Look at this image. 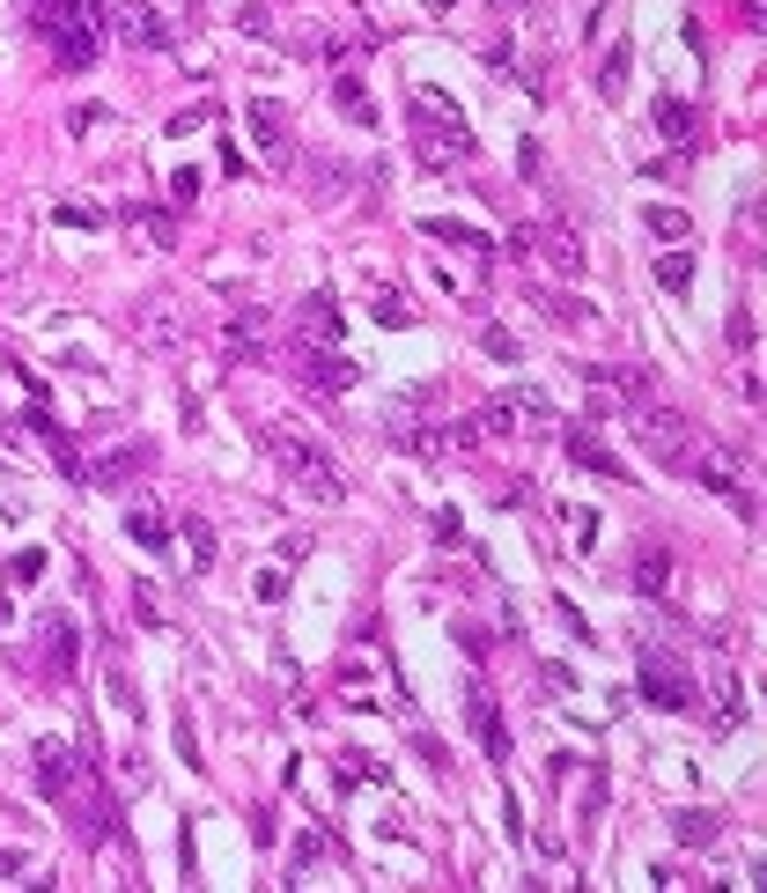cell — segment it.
I'll list each match as a JSON object with an SVG mask.
<instances>
[{
	"label": "cell",
	"mask_w": 767,
	"mask_h": 893,
	"mask_svg": "<svg viewBox=\"0 0 767 893\" xmlns=\"http://www.w3.org/2000/svg\"><path fill=\"white\" fill-rule=\"evenodd\" d=\"M421 8H458V0H421Z\"/></svg>",
	"instance_id": "8d00e7d4"
},
{
	"label": "cell",
	"mask_w": 767,
	"mask_h": 893,
	"mask_svg": "<svg viewBox=\"0 0 767 893\" xmlns=\"http://www.w3.org/2000/svg\"><path fill=\"white\" fill-rule=\"evenodd\" d=\"M296 340H303V347H339L333 296H303V310H296Z\"/></svg>",
	"instance_id": "4fadbf2b"
},
{
	"label": "cell",
	"mask_w": 767,
	"mask_h": 893,
	"mask_svg": "<svg viewBox=\"0 0 767 893\" xmlns=\"http://www.w3.org/2000/svg\"><path fill=\"white\" fill-rule=\"evenodd\" d=\"M184 539H192V555H200V569H215V532L200 517H184Z\"/></svg>",
	"instance_id": "f1b7e54d"
},
{
	"label": "cell",
	"mask_w": 767,
	"mask_h": 893,
	"mask_svg": "<svg viewBox=\"0 0 767 893\" xmlns=\"http://www.w3.org/2000/svg\"><path fill=\"white\" fill-rule=\"evenodd\" d=\"M111 31H119V45H133V52H155V45H170V15H163L155 0H119V8H111Z\"/></svg>",
	"instance_id": "277c9868"
},
{
	"label": "cell",
	"mask_w": 767,
	"mask_h": 893,
	"mask_svg": "<svg viewBox=\"0 0 767 893\" xmlns=\"http://www.w3.org/2000/svg\"><path fill=\"white\" fill-rule=\"evenodd\" d=\"M259 598H266V606L288 598V569H259Z\"/></svg>",
	"instance_id": "836d02e7"
},
{
	"label": "cell",
	"mask_w": 767,
	"mask_h": 893,
	"mask_svg": "<svg viewBox=\"0 0 767 893\" xmlns=\"http://www.w3.org/2000/svg\"><path fill=\"white\" fill-rule=\"evenodd\" d=\"M539 310H547V318H568V325H584V318H590L576 296H539Z\"/></svg>",
	"instance_id": "4dcf8cb0"
},
{
	"label": "cell",
	"mask_w": 767,
	"mask_h": 893,
	"mask_svg": "<svg viewBox=\"0 0 767 893\" xmlns=\"http://www.w3.org/2000/svg\"><path fill=\"white\" fill-rule=\"evenodd\" d=\"M517 170H524V178H531V186L547 178V163H539V141H524V148H517Z\"/></svg>",
	"instance_id": "e575fe53"
},
{
	"label": "cell",
	"mask_w": 767,
	"mask_h": 893,
	"mask_svg": "<svg viewBox=\"0 0 767 893\" xmlns=\"http://www.w3.org/2000/svg\"><path fill=\"white\" fill-rule=\"evenodd\" d=\"M510 406H517V429H553V421H561V414H553V400H547V392H531V384H517V392H510Z\"/></svg>",
	"instance_id": "ffe728a7"
},
{
	"label": "cell",
	"mask_w": 767,
	"mask_h": 893,
	"mask_svg": "<svg viewBox=\"0 0 767 893\" xmlns=\"http://www.w3.org/2000/svg\"><path fill=\"white\" fill-rule=\"evenodd\" d=\"M333 104H339L355 126H376V104H369V90L355 82V74H339V82H333Z\"/></svg>",
	"instance_id": "44dd1931"
},
{
	"label": "cell",
	"mask_w": 767,
	"mask_h": 893,
	"mask_svg": "<svg viewBox=\"0 0 767 893\" xmlns=\"http://www.w3.org/2000/svg\"><path fill=\"white\" fill-rule=\"evenodd\" d=\"M8 576H15V584H37V576H45V547H23V555L8 561Z\"/></svg>",
	"instance_id": "4316f807"
},
{
	"label": "cell",
	"mask_w": 767,
	"mask_h": 893,
	"mask_svg": "<svg viewBox=\"0 0 767 893\" xmlns=\"http://www.w3.org/2000/svg\"><path fill=\"white\" fill-rule=\"evenodd\" d=\"M657 288H664V296H686V288H694V259H686V251H664V259H657Z\"/></svg>",
	"instance_id": "cb8c5ba5"
},
{
	"label": "cell",
	"mask_w": 767,
	"mask_h": 893,
	"mask_svg": "<svg viewBox=\"0 0 767 893\" xmlns=\"http://www.w3.org/2000/svg\"><path fill=\"white\" fill-rule=\"evenodd\" d=\"M465 724H472V739H480L488 761H510V724H502V709H494V694L480 687V679L465 687Z\"/></svg>",
	"instance_id": "ba28073f"
},
{
	"label": "cell",
	"mask_w": 767,
	"mask_h": 893,
	"mask_svg": "<svg viewBox=\"0 0 767 893\" xmlns=\"http://www.w3.org/2000/svg\"><path fill=\"white\" fill-rule=\"evenodd\" d=\"M561 443H568V459H576V465H590V473H606V480H627V465H620L613 451H606V443H598V436L584 429V421H568V429H561Z\"/></svg>",
	"instance_id": "5bb4252c"
},
{
	"label": "cell",
	"mask_w": 767,
	"mask_h": 893,
	"mask_svg": "<svg viewBox=\"0 0 767 893\" xmlns=\"http://www.w3.org/2000/svg\"><path fill=\"white\" fill-rule=\"evenodd\" d=\"M664 591H672V547L649 539L643 555H635V598H664Z\"/></svg>",
	"instance_id": "9a60e30c"
},
{
	"label": "cell",
	"mask_w": 767,
	"mask_h": 893,
	"mask_svg": "<svg viewBox=\"0 0 767 893\" xmlns=\"http://www.w3.org/2000/svg\"><path fill=\"white\" fill-rule=\"evenodd\" d=\"M259 443H266V459L296 480V488L310 495V502H339L347 495V480H339V465H333V451L317 443V436H303L296 421H266L259 429Z\"/></svg>",
	"instance_id": "6da1fadb"
},
{
	"label": "cell",
	"mask_w": 767,
	"mask_h": 893,
	"mask_svg": "<svg viewBox=\"0 0 767 893\" xmlns=\"http://www.w3.org/2000/svg\"><path fill=\"white\" fill-rule=\"evenodd\" d=\"M104 119H111L104 104H82V111H74V119H67V126H74V133H89V126H104Z\"/></svg>",
	"instance_id": "d590c367"
},
{
	"label": "cell",
	"mask_w": 767,
	"mask_h": 893,
	"mask_svg": "<svg viewBox=\"0 0 767 893\" xmlns=\"http://www.w3.org/2000/svg\"><path fill=\"white\" fill-rule=\"evenodd\" d=\"M502 8H517V0H502Z\"/></svg>",
	"instance_id": "74e56055"
},
{
	"label": "cell",
	"mask_w": 767,
	"mask_h": 893,
	"mask_svg": "<svg viewBox=\"0 0 767 893\" xmlns=\"http://www.w3.org/2000/svg\"><path fill=\"white\" fill-rule=\"evenodd\" d=\"M686 473H694V480H702L708 495H723V502H731V510H738L745 524L760 517V502H753V488L738 480V465H731V459H686Z\"/></svg>",
	"instance_id": "9c48e42d"
},
{
	"label": "cell",
	"mask_w": 767,
	"mask_h": 893,
	"mask_svg": "<svg viewBox=\"0 0 767 893\" xmlns=\"http://www.w3.org/2000/svg\"><path fill=\"white\" fill-rule=\"evenodd\" d=\"M598 90H606V96H620V90H627V45H620L613 60L598 67Z\"/></svg>",
	"instance_id": "83f0119b"
},
{
	"label": "cell",
	"mask_w": 767,
	"mask_h": 893,
	"mask_svg": "<svg viewBox=\"0 0 767 893\" xmlns=\"http://www.w3.org/2000/svg\"><path fill=\"white\" fill-rule=\"evenodd\" d=\"M31 769H37V790H45L52 805H67L74 798V775H82V753H74L67 739H37Z\"/></svg>",
	"instance_id": "5b68a950"
},
{
	"label": "cell",
	"mask_w": 767,
	"mask_h": 893,
	"mask_svg": "<svg viewBox=\"0 0 767 893\" xmlns=\"http://www.w3.org/2000/svg\"><path fill=\"white\" fill-rule=\"evenodd\" d=\"M414 148H421L429 170H443V163H472V126H465V111L443 90H414Z\"/></svg>",
	"instance_id": "7a4b0ae2"
},
{
	"label": "cell",
	"mask_w": 767,
	"mask_h": 893,
	"mask_svg": "<svg viewBox=\"0 0 767 893\" xmlns=\"http://www.w3.org/2000/svg\"><path fill=\"white\" fill-rule=\"evenodd\" d=\"M657 133H664L672 148H694V133H702V111H694V104H679V96H657Z\"/></svg>",
	"instance_id": "2e32d148"
},
{
	"label": "cell",
	"mask_w": 767,
	"mask_h": 893,
	"mask_svg": "<svg viewBox=\"0 0 767 893\" xmlns=\"http://www.w3.org/2000/svg\"><path fill=\"white\" fill-rule=\"evenodd\" d=\"M672 834L686 842V849H708L723 827H716V812H672Z\"/></svg>",
	"instance_id": "7402d4cb"
},
{
	"label": "cell",
	"mask_w": 767,
	"mask_h": 893,
	"mask_svg": "<svg viewBox=\"0 0 767 893\" xmlns=\"http://www.w3.org/2000/svg\"><path fill=\"white\" fill-rule=\"evenodd\" d=\"M244 119H251V141L274 155V163H288V111H280L274 96H251V104H244Z\"/></svg>",
	"instance_id": "8fae6325"
},
{
	"label": "cell",
	"mask_w": 767,
	"mask_h": 893,
	"mask_svg": "<svg viewBox=\"0 0 767 893\" xmlns=\"http://www.w3.org/2000/svg\"><path fill=\"white\" fill-rule=\"evenodd\" d=\"M635 672H643V694L657 709H694V679L679 672L664 650H643V665H635Z\"/></svg>",
	"instance_id": "52a82bcc"
},
{
	"label": "cell",
	"mask_w": 767,
	"mask_h": 893,
	"mask_svg": "<svg viewBox=\"0 0 767 893\" xmlns=\"http://www.w3.org/2000/svg\"><path fill=\"white\" fill-rule=\"evenodd\" d=\"M414 310H406V296H376V325H406Z\"/></svg>",
	"instance_id": "d6a6232c"
},
{
	"label": "cell",
	"mask_w": 767,
	"mask_h": 893,
	"mask_svg": "<svg viewBox=\"0 0 767 893\" xmlns=\"http://www.w3.org/2000/svg\"><path fill=\"white\" fill-rule=\"evenodd\" d=\"M170 739H178V761H184V769H200V761H207V753H200V731H192V716H178V724H170Z\"/></svg>",
	"instance_id": "484cf974"
},
{
	"label": "cell",
	"mask_w": 767,
	"mask_h": 893,
	"mask_svg": "<svg viewBox=\"0 0 767 893\" xmlns=\"http://www.w3.org/2000/svg\"><path fill=\"white\" fill-rule=\"evenodd\" d=\"M480 347H488L494 362H517V355H524V347H517L510 333H502V325H488V333H480Z\"/></svg>",
	"instance_id": "f546056e"
},
{
	"label": "cell",
	"mask_w": 767,
	"mask_h": 893,
	"mask_svg": "<svg viewBox=\"0 0 767 893\" xmlns=\"http://www.w3.org/2000/svg\"><path fill=\"white\" fill-rule=\"evenodd\" d=\"M74 657H82V635L67 614H45V672L52 679H74Z\"/></svg>",
	"instance_id": "7c38bea8"
},
{
	"label": "cell",
	"mask_w": 767,
	"mask_h": 893,
	"mask_svg": "<svg viewBox=\"0 0 767 893\" xmlns=\"http://www.w3.org/2000/svg\"><path fill=\"white\" fill-rule=\"evenodd\" d=\"M125 539L163 555V547H170V517H163V510H125Z\"/></svg>",
	"instance_id": "d6986e66"
},
{
	"label": "cell",
	"mask_w": 767,
	"mask_h": 893,
	"mask_svg": "<svg viewBox=\"0 0 767 893\" xmlns=\"http://www.w3.org/2000/svg\"><path fill=\"white\" fill-rule=\"evenodd\" d=\"M627 436L643 443L649 459H664L672 473H686V459H694V436H686V421H679L672 406H657V400H627Z\"/></svg>",
	"instance_id": "3957f363"
},
{
	"label": "cell",
	"mask_w": 767,
	"mask_h": 893,
	"mask_svg": "<svg viewBox=\"0 0 767 893\" xmlns=\"http://www.w3.org/2000/svg\"><path fill=\"white\" fill-rule=\"evenodd\" d=\"M111 702H119L125 716H141V694H133V679H125V665H111Z\"/></svg>",
	"instance_id": "1f68e13d"
},
{
	"label": "cell",
	"mask_w": 767,
	"mask_h": 893,
	"mask_svg": "<svg viewBox=\"0 0 767 893\" xmlns=\"http://www.w3.org/2000/svg\"><path fill=\"white\" fill-rule=\"evenodd\" d=\"M421 229H429L435 245H451V251H472V259H494V237H480V229H465V222H421Z\"/></svg>",
	"instance_id": "ac0fdd59"
},
{
	"label": "cell",
	"mask_w": 767,
	"mask_h": 893,
	"mask_svg": "<svg viewBox=\"0 0 767 893\" xmlns=\"http://www.w3.org/2000/svg\"><path fill=\"white\" fill-rule=\"evenodd\" d=\"M649 237H664V245H686L694 237V222H686V207H649Z\"/></svg>",
	"instance_id": "d4e9b609"
},
{
	"label": "cell",
	"mask_w": 767,
	"mask_h": 893,
	"mask_svg": "<svg viewBox=\"0 0 767 893\" xmlns=\"http://www.w3.org/2000/svg\"><path fill=\"white\" fill-rule=\"evenodd\" d=\"M539 245H547V259L561 266V274H584V245H576V229H547Z\"/></svg>",
	"instance_id": "603a6c76"
},
{
	"label": "cell",
	"mask_w": 767,
	"mask_h": 893,
	"mask_svg": "<svg viewBox=\"0 0 767 893\" xmlns=\"http://www.w3.org/2000/svg\"><path fill=\"white\" fill-rule=\"evenodd\" d=\"M148 459H155L148 443H119V451H104V459H96L82 480H89V488H125L133 473H148Z\"/></svg>",
	"instance_id": "30bf717a"
},
{
	"label": "cell",
	"mask_w": 767,
	"mask_h": 893,
	"mask_svg": "<svg viewBox=\"0 0 767 893\" xmlns=\"http://www.w3.org/2000/svg\"><path fill=\"white\" fill-rule=\"evenodd\" d=\"M738 724H745V687L731 665H716V731H738Z\"/></svg>",
	"instance_id": "e0dca14e"
},
{
	"label": "cell",
	"mask_w": 767,
	"mask_h": 893,
	"mask_svg": "<svg viewBox=\"0 0 767 893\" xmlns=\"http://www.w3.org/2000/svg\"><path fill=\"white\" fill-rule=\"evenodd\" d=\"M296 370H303V384H317V392H355V384H362V362H347L339 347H303V340H296Z\"/></svg>",
	"instance_id": "8992f818"
}]
</instances>
